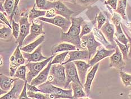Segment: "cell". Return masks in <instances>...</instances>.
I'll return each instance as SVG.
<instances>
[{
    "label": "cell",
    "mask_w": 131,
    "mask_h": 99,
    "mask_svg": "<svg viewBox=\"0 0 131 99\" xmlns=\"http://www.w3.org/2000/svg\"><path fill=\"white\" fill-rule=\"evenodd\" d=\"M72 25L67 32L61 31V40L62 41L69 42L75 45L80 49H85L81 46V39L80 33L81 32V24L84 19L82 17H71Z\"/></svg>",
    "instance_id": "obj_1"
},
{
    "label": "cell",
    "mask_w": 131,
    "mask_h": 99,
    "mask_svg": "<svg viewBox=\"0 0 131 99\" xmlns=\"http://www.w3.org/2000/svg\"><path fill=\"white\" fill-rule=\"evenodd\" d=\"M38 88L41 92L49 95L50 98H73V89L56 87L48 80L38 86Z\"/></svg>",
    "instance_id": "obj_2"
},
{
    "label": "cell",
    "mask_w": 131,
    "mask_h": 99,
    "mask_svg": "<svg viewBox=\"0 0 131 99\" xmlns=\"http://www.w3.org/2000/svg\"><path fill=\"white\" fill-rule=\"evenodd\" d=\"M48 80L54 86L64 88L66 83V74L64 65L62 64L52 65Z\"/></svg>",
    "instance_id": "obj_3"
},
{
    "label": "cell",
    "mask_w": 131,
    "mask_h": 99,
    "mask_svg": "<svg viewBox=\"0 0 131 99\" xmlns=\"http://www.w3.org/2000/svg\"><path fill=\"white\" fill-rule=\"evenodd\" d=\"M54 58V55L51 56L50 57L45 59L40 62H29L26 65L27 69H28V72L27 74V81L28 83H30L31 81L33 78H35L37 76L41 71L43 69V68L46 66L49 62L52 60Z\"/></svg>",
    "instance_id": "obj_4"
},
{
    "label": "cell",
    "mask_w": 131,
    "mask_h": 99,
    "mask_svg": "<svg viewBox=\"0 0 131 99\" xmlns=\"http://www.w3.org/2000/svg\"><path fill=\"white\" fill-rule=\"evenodd\" d=\"M51 8L55 10L56 14L64 16L68 19H70L72 15L74 14V11L69 9L61 1L53 2L47 1L46 4L42 10H48Z\"/></svg>",
    "instance_id": "obj_5"
},
{
    "label": "cell",
    "mask_w": 131,
    "mask_h": 99,
    "mask_svg": "<svg viewBox=\"0 0 131 99\" xmlns=\"http://www.w3.org/2000/svg\"><path fill=\"white\" fill-rule=\"evenodd\" d=\"M81 39V46L85 49L87 48L89 52L90 60L97 52V48L101 46V44L96 40L93 32L82 36Z\"/></svg>",
    "instance_id": "obj_6"
},
{
    "label": "cell",
    "mask_w": 131,
    "mask_h": 99,
    "mask_svg": "<svg viewBox=\"0 0 131 99\" xmlns=\"http://www.w3.org/2000/svg\"><path fill=\"white\" fill-rule=\"evenodd\" d=\"M39 21L43 22H47L48 23L56 25L61 28L62 31L64 32H67L72 25V21L61 15H56L53 18H46V17L41 16L38 18Z\"/></svg>",
    "instance_id": "obj_7"
},
{
    "label": "cell",
    "mask_w": 131,
    "mask_h": 99,
    "mask_svg": "<svg viewBox=\"0 0 131 99\" xmlns=\"http://www.w3.org/2000/svg\"><path fill=\"white\" fill-rule=\"evenodd\" d=\"M64 65L65 68V74H66V83L64 89H67L72 82H77L84 87L79 79L76 65L74 61L68 62Z\"/></svg>",
    "instance_id": "obj_8"
},
{
    "label": "cell",
    "mask_w": 131,
    "mask_h": 99,
    "mask_svg": "<svg viewBox=\"0 0 131 99\" xmlns=\"http://www.w3.org/2000/svg\"><path fill=\"white\" fill-rule=\"evenodd\" d=\"M19 24L20 33L18 38L16 40V42L18 44V46L21 47L25 39L30 33V27L32 25V23H30L29 21L28 13L21 17L19 20Z\"/></svg>",
    "instance_id": "obj_9"
},
{
    "label": "cell",
    "mask_w": 131,
    "mask_h": 99,
    "mask_svg": "<svg viewBox=\"0 0 131 99\" xmlns=\"http://www.w3.org/2000/svg\"><path fill=\"white\" fill-rule=\"evenodd\" d=\"M20 47L18 46L10 58V75L14 77L17 69L25 62V59L20 51Z\"/></svg>",
    "instance_id": "obj_10"
},
{
    "label": "cell",
    "mask_w": 131,
    "mask_h": 99,
    "mask_svg": "<svg viewBox=\"0 0 131 99\" xmlns=\"http://www.w3.org/2000/svg\"><path fill=\"white\" fill-rule=\"evenodd\" d=\"M25 82L21 79L14 78V83L12 88L5 95L1 96V99H18L19 98L23 89Z\"/></svg>",
    "instance_id": "obj_11"
},
{
    "label": "cell",
    "mask_w": 131,
    "mask_h": 99,
    "mask_svg": "<svg viewBox=\"0 0 131 99\" xmlns=\"http://www.w3.org/2000/svg\"><path fill=\"white\" fill-rule=\"evenodd\" d=\"M45 32L43 31V24L42 23L41 24H37L34 22H32V25L30 27V33L28 35L23 41V46H25L32 42L38 36L41 35H45Z\"/></svg>",
    "instance_id": "obj_12"
},
{
    "label": "cell",
    "mask_w": 131,
    "mask_h": 99,
    "mask_svg": "<svg viewBox=\"0 0 131 99\" xmlns=\"http://www.w3.org/2000/svg\"><path fill=\"white\" fill-rule=\"evenodd\" d=\"M115 51L113 55L110 56V68H115L119 70H122L126 66V63L124 61L123 55L117 46L115 48Z\"/></svg>",
    "instance_id": "obj_13"
},
{
    "label": "cell",
    "mask_w": 131,
    "mask_h": 99,
    "mask_svg": "<svg viewBox=\"0 0 131 99\" xmlns=\"http://www.w3.org/2000/svg\"><path fill=\"white\" fill-rule=\"evenodd\" d=\"M115 25L110 23L109 20L107 19L106 22L102 25L100 30L103 33L105 37L107 40L110 43L112 44L115 48L117 47L116 42L115 41L114 36L115 35Z\"/></svg>",
    "instance_id": "obj_14"
},
{
    "label": "cell",
    "mask_w": 131,
    "mask_h": 99,
    "mask_svg": "<svg viewBox=\"0 0 131 99\" xmlns=\"http://www.w3.org/2000/svg\"><path fill=\"white\" fill-rule=\"evenodd\" d=\"M69 58L68 59L63 62L62 65H65L68 62L78 61V60H82V61H90L89 58V52L88 50L86 49L81 50H72L69 51Z\"/></svg>",
    "instance_id": "obj_15"
},
{
    "label": "cell",
    "mask_w": 131,
    "mask_h": 99,
    "mask_svg": "<svg viewBox=\"0 0 131 99\" xmlns=\"http://www.w3.org/2000/svg\"><path fill=\"white\" fill-rule=\"evenodd\" d=\"M115 49H107L105 48H102L100 49L97 50L95 56L92 59H90V61L88 62V64H90L92 66H93L102 59L112 56L115 52Z\"/></svg>",
    "instance_id": "obj_16"
},
{
    "label": "cell",
    "mask_w": 131,
    "mask_h": 99,
    "mask_svg": "<svg viewBox=\"0 0 131 99\" xmlns=\"http://www.w3.org/2000/svg\"><path fill=\"white\" fill-rule=\"evenodd\" d=\"M22 54L23 55L24 58L27 59V61L28 62H40L48 58V57H45L44 56L42 55V46H41V45H39V46L32 53L23 52Z\"/></svg>",
    "instance_id": "obj_17"
},
{
    "label": "cell",
    "mask_w": 131,
    "mask_h": 99,
    "mask_svg": "<svg viewBox=\"0 0 131 99\" xmlns=\"http://www.w3.org/2000/svg\"><path fill=\"white\" fill-rule=\"evenodd\" d=\"M51 60L48 64L47 65V67L45 69L42 70L40 73L32 79V80L31 81L30 83L32 85H34L35 86H38L39 85L45 83V82H46L47 79L48 78V76L50 74V71L51 66H52V64H51Z\"/></svg>",
    "instance_id": "obj_18"
},
{
    "label": "cell",
    "mask_w": 131,
    "mask_h": 99,
    "mask_svg": "<svg viewBox=\"0 0 131 99\" xmlns=\"http://www.w3.org/2000/svg\"><path fill=\"white\" fill-rule=\"evenodd\" d=\"M76 65L77 69L79 79L82 84L84 85L86 82V76L87 74V70L92 66L89 64H87L86 62L82 60H78L74 61Z\"/></svg>",
    "instance_id": "obj_19"
},
{
    "label": "cell",
    "mask_w": 131,
    "mask_h": 99,
    "mask_svg": "<svg viewBox=\"0 0 131 99\" xmlns=\"http://www.w3.org/2000/svg\"><path fill=\"white\" fill-rule=\"evenodd\" d=\"M99 67V63L96 64L93 66V67L92 68V69L88 73H87V76H86V82H85V83L83 85L84 90L86 93L87 96H88L90 95L91 85H92V82L94 78L95 77L97 71Z\"/></svg>",
    "instance_id": "obj_20"
},
{
    "label": "cell",
    "mask_w": 131,
    "mask_h": 99,
    "mask_svg": "<svg viewBox=\"0 0 131 99\" xmlns=\"http://www.w3.org/2000/svg\"><path fill=\"white\" fill-rule=\"evenodd\" d=\"M93 32L94 34V36L95 37V39L99 42H100V43L103 45L106 48V49H115V48L107 41V40L106 39V38H105L103 33L102 32V31L100 30L99 29L97 28L93 27Z\"/></svg>",
    "instance_id": "obj_21"
},
{
    "label": "cell",
    "mask_w": 131,
    "mask_h": 99,
    "mask_svg": "<svg viewBox=\"0 0 131 99\" xmlns=\"http://www.w3.org/2000/svg\"><path fill=\"white\" fill-rule=\"evenodd\" d=\"M77 47L75 45L70 43H67V42H63V43L59 44L57 45H55L51 49V53L52 55L59 52H64L67 51H72L75 50L77 49Z\"/></svg>",
    "instance_id": "obj_22"
},
{
    "label": "cell",
    "mask_w": 131,
    "mask_h": 99,
    "mask_svg": "<svg viewBox=\"0 0 131 99\" xmlns=\"http://www.w3.org/2000/svg\"><path fill=\"white\" fill-rule=\"evenodd\" d=\"M14 83V78L8 77L2 73L0 74V87L1 90L5 91L8 92L13 88Z\"/></svg>",
    "instance_id": "obj_23"
},
{
    "label": "cell",
    "mask_w": 131,
    "mask_h": 99,
    "mask_svg": "<svg viewBox=\"0 0 131 99\" xmlns=\"http://www.w3.org/2000/svg\"><path fill=\"white\" fill-rule=\"evenodd\" d=\"M45 39V36L42 35L33 42H30V43L25 45V46L20 47V49L23 52H25L27 53H32L33 51L35 50L44 41Z\"/></svg>",
    "instance_id": "obj_24"
},
{
    "label": "cell",
    "mask_w": 131,
    "mask_h": 99,
    "mask_svg": "<svg viewBox=\"0 0 131 99\" xmlns=\"http://www.w3.org/2000/svg\"><path fill=\"white\" fill-rule=\"evenodd\" d=\"M71 86L73 92V98H79L81 97H84L87 96L86 92H85L84 87L77 82H72Z\"/></svg>",
    "instance_id": "obj_25"
},
{
    "label": "cell",
    "mask_w": 131,
    "mask_h": 99,
    "mask_svg": "<svg viewBox=\"0 0 131 99\" xmlns=\"http://www.w3.org/2000/svg\"><path fill=\"white\" fill-rule=\"evenodd\" d=\"M114 25L116 28V31L115 32V36L116 37V39L119 41L122 42V43L125 45H128L129 40L128 39L127 37L126 36V34L124 33L123 29H122L121 26V22L117 23H115Z\"/></svg>",
    "instance_id": "obj_26"
},
{
    "label": "cell",
    "mask_w": 131,
    "mask_h": 99,
    "mask_svg": "<svg viewBox=\"0 0 131 99\" xmlns=\"http://www.w3.org/2000/svg\"><path fill=\"white\" fill-rule=\"evenodd\" d=\"M14 5H15V0H5L4 3V7L8 15L10 16V22L11 24L13 20L14 14L13 13Z\"/></svg>",
    "instance_id": "obj_27"
},
{
    "label": "cell",
    "mask_w": 131,
    "mask_h": 99,
    "mask_svg": "<svg viewBox=\"0 0 131 99\" xmlns=\"http://www.w3.org/2000/svg\"><path fill=\"white\" fill-rule=\"evenodd\" d=\"M36 5L35 4L33 6V8L30 10V11L28 13V18H29V21L30 23H32L33 21L35 19L39 18L41 16H44L46 15L47 10H37L36 9Z\"/></svg>",
    "instance_id": "obj_28"
},
{
    "label": "cell",
    "mask_w": 131,
    "mask_h": 99,
    "mask_svg": "<svg viewBox=\"0 0 131 99\" xmlns=\"http://www.w3.org/2000/svg\"><path fill=\"white\" fill-rule=\"evenodd\" d=\"M127 0H118L117 7L115 10L116 13L119 14L124 20H127L126 7Z\"/></svg>",
    "instance_id": "obj_29"
},
{
    "label": "cell",
    "mask_w": 131,
    "mask_h": 99,
    "mask_svg": "<svg viewBox=\"0 0 131 99\" xmlns=\"http://www.w3.org/2000/svg\"><path fill=\"white\" fill-rule=\"evenodd\" d=\"M94 23L92 22H88L86 21H83L81 24L82 31L80 33L81 38L82 36L86 35L92 32V30L93 28Z\"/></svg>",
    "instance_id": "obj_30"
},
{
    "label": "cell",
    "mask_w": 131,
    "mask_h": 99,
    "mask_svg": "<svg viewBox=\"0 0 131 99\" xmlns=\"http://www.w3.org/2000/svg\"><path fill=\"white\" fill-rule=\"evenodd\" d=\"M12 28L9 27H6L4 24V26L1 27L0 29V35H1V39L3 40L7 41L10 38V37L13 35Z\"/></svg>",
    "instance_id": "obj_31"
},
{
    "label": "cell",
    "mask_w": 131,
    "mask_h": 99,
    "mask_svg": "<svg viewBox=\"0 0 131 99\" xmlns=\"http://www.w3.org/2000/svg\"><path fill=\"white\" fill-rule=\"evenodd\" d=\"M27 66L26 65H21L17 69L16 73L14 75V78L21 79L24 81H27Z\"/></svg>",
    "instance_id": "obj_32"
},
{
    "label": "cell",
    "mask_w": 131,
    "mask_h": 99,
    "mask_svg": "<svg viewBox=\"0 0 131 99\" xmlns=\"http://www.w3.org/2000/svg\"><path fill=\"white\" fill-rule=\"evenodd\" d=\"M114 39L116 44H117V46L119 47V49H120L121 51L122 55H123V59H127L128 55V53H129V45H125L123 43H122V42L119 41L116 38H115Z\"/></svg>",
    "instance_id": "obj_33"
},
{
    "label": "cell",
    "mask_w": 131,
    "mask_h": 99,
    "mask_svg": "<svg viewBox=\"0 0 131 99\" xmlns=\"http://www.w3.org/2000/svg\"><path fill=\"white\" fill-rule=\"evenodd\" d=\"M119 75L125 87H127L131 86V74H129L121 70L119 71Z\"/></svg>",
    "instance_id": "obj_34"
},
{
    "label": "cell",
    "mask_w": 131,
    "mask_h": 99,
    "mask_svg": "<svg viewBox=\"0 0 131 99\" xmlns=\"http://www.w3.org/2000/svg\"><path fill=\"white\" fill-rule=\"evenodd\" d=\"M69 51L67 52H62L61 54L56 56L55 57L53 58V59L51 61V64H62L63 62H64L65 59L66 58L67 55L69 54Z\"/></svg>",
    "instance_id": "obj_35"
},
{
    "label": "cell",
    "mask_w": 131,
    "mask_h": 99,
    "mask_svg": "<svg viewBox=\"0 0 131 99\" xmlns=\"http://www.w3.org/2000/svg\"><path fill=\"white\" fill-rule=\"evenodd\" d=\"M28 96L29 98H37V99H48L50 98V95L48 94H46L43 93H37L35 92L27 91Z\"/></svg>",
    "instance_id": "obj_36"
},
{
    "label": "cell",
    "mask_w": 131,
    "mask_h": 99,
    "mask_svg": "<svg viewBox=\"0 0 131 99\" xmlns=\"http://www.w3.org/2000/svg\"><path fill=\"white\" fill-rule=\"evenodd\" d=\"M12 29H13V36L16 40L18 38L20 33V24L16 23L14 20H13L12 23Z\"/></svg>",
    "instance_id": "obj_37"
},
{
    "label": "cell",
    "mask_w": 131,
    "mask_h": 99,
    "mask_svg": "<svg viewBox=\"0 0 131 99\" xmlns=\"http://www.w3.org/2000/svg\"><path fill=\"white\" fill-rule=\"evenodd\" d=\"M96 20L97 22V28L100 30L101 28L102 27V25L106 22L107 19L103 14L101 12H100L99 15L97 16Z\"/></svg>",
    "instance_id": "obj_38"
},
{
    "label": "cell",
    "mask_w": 131,
    "mask_h": 99,
    "mask_svg": "<svg viewBox=\"0 0 131 99\" xmlns=\"http://www.w3.org/2000/svg\"><path fill=\"white\" fill-rule=\"evenodd\" d=\"M118 1V0H107L105 2V4L109 5L113 10H115L117 7Z\"/></svg>",
    "instance_id": "obj_39"
},
{
    "label": "cell",
    "mask_w": 131,
    "mask_h": 99,
    "mask_svg": "<svg viewBox=\"0 0 131 99\" xmlns=\"http://www.w3.org/2000/svg\"><path fill=\"white\" fill-rule=\"evenodd\" d=\"M27 91H28L35 92H41V91L40 89H39L38 88H37L36 86H34V85H32L28 83H27Z\"/></svg>",
    "instance_id": "obj_40"
},
{
    "label": "cell",
    "mask_w": 131,
    "mask_h": 99,
    "mask_svg": "<svg viewBox=\"0 0 131 99\" xmlns=\"http://www.w3.org/2000/svg\"><path fill=\"white\" fill-rule=\"evenodd\" d=\"M28 82L26 81L25 82V84L24 85V87L23 88V89L22 90V92L21 93L20 95L19 96V98L20 99L21 98H28L29 97L28 96V94H27V84Z\"/></svg>",
    "instance_id": "obj_41"
},
{
    "label": "cell",
    "mask_w": 131,
    "mask_h": 99,
    "mask_svg": "<svg viewBox=\"0 0 131 99\" xmlns=\"http://www.w3.org/2000/svg\"><path fill=\"white\" fill-rule=\"evenodd\" d=\"M121 26H122V29H123V30L124 31V33L126 34V36L127 37V38H128V40H129V42H128V44H129V45H129V53H128V57L130 59H131V38L128 35V33L126 32V31H125V29H124V28L123 25L122 24V23H121Z\"/></svg>",
    "instance_id": "obj_42"
},
{
    "label": "cell",
    "mask_w": 131,
    "mask_h": 99,
    "mask_svg": "<svg viewBox=\"0 0 131 99\" xmlns=\"http://www.w3.org/2000/svg\"><path fill=\"white\" fill-rule=\"evenodd\" d=\"M0 18H1V22L3 23H5V24H6L8 27L12 28V25L11 24L10 22L8 21L6 17L5 16V15L2 12H1V14H0Z\"/></svg>",
    "instance_id": "obj_43"
},
{
    "label": "cell",
    "mask_w": 131,
    "mask_h": 99,
    "mask_svg": "<svg viewBox=\"0 0 131 99\" xmlns=\"http://www.w3.org/2000/svg\"><path fill=\"white\" fill-rule=\"evenodd\" d=\"M47 0H36V4L38 8L42 10L46 4Z\"/></svg>",
    "instance_id": "obj_44"
},
{
    "label": "cell",
    "mask_w": 131,
    "mask_h": 99,
    "mask_svg": "<svg viewBox=\"0 0 131 99\" xmlns=\"http://www.w3.org/2000/svg\"><path fill=\"white\" fill-rule=\"evenodd\" d=\"M56 15V14L55 10H54L53 8H51V9L47 10V12L45 16L46 18H53V17H55Z\"/></svg>",
    "instance_id": "obj_45"
},
{
    "label": "cell",
    "mask_w": 131,
    "mask_h": 99,
    "mask_svg": "<svg viewBox=\"0 0 131 99\" xmlns=\"http://www.w3.org/2000/svg\"><path fill=\"white\" fill-rule=\"evenodd\" d=\"M94 1V0H77V2H78V4L81 5H87L88 4H90L91 2H92Z\"/></svg>",
    "instance_id": "obj_46"
},
{
    "label": "cell",
    "mask_w": 131,
    "mask_h": 99,
    "mask_svg": "<svg viewBox=\"0 0 131 99\" xmlns=\"http://www.w3.org/2000/svg\"><path fill=\"white\" fill-rule=\"evenodd\" d=\"M19 1H20V0H15V5H14V11H13L14 14H15V11L16 10V8H17V7H18Z\"/></svg>",
    "instance_id": "obj_47"
},
{
    "label": "cell",
    "mask_w": 131,
    "mask_h": 99,
    "mask_svg": "<svg viewBox=\"0 0 131 99\" xmlns=\"http://www.w3.org/2000/svg\"><path fill=\"white\" fill-rule=\"evenodd\" d=\"M65 1H69L70 2L73 3V4H76V2H77V0H65Z\"/></svg>",
    "instance_id": "obj_48"
},
{
    "label": "cell",
    "mask_w": 131,
    "mask_h": 99,
    "mask_svg": "<svg viewBox=\"0 0 131 99\" xmlns=\"http://www.w3.org/2000/svg\"><path fill=\"white\" fill-rule=\"evenodd\" d=\"M128 97H129V98H130V99H131V90H130V93H129V95H128Z\"/></svg>",
    "instance_id": "obj_49"
},
{
    "label": "cell",
    "mask_w": 131,
    "mask_h": 99,
    "mask_svg": "<svg viewBox=\"0 0 131 99\" xmlns=\"http://www.w3.org/2000/svg\"><path fill=\"white\" fill-rule=\"evenodd\" d=\"M130 33H131V23H130Z\"/></svg>",
    "instance_id": "obj_50"
},
{
    "label": "cell",
    "mask_w": 131,
    "mask_h": 99,
    "mask_svg": "<svg viewBox=\"0 0 131 99\" xmlns=\"http://www.w3.org/2000/svg\"><path fill=\"white\" fill-rule=\"evenodd\" d=\"M47 1H51V2H53L54 0H47Z\"/></svg>",
    "instance_id": "obj_51"
},
{
    "label": "cell",
    "mask_w": 131,
    "mask_h": 99,
    "mask_svg": "<svg viewBox=\"0 0 131 99\" xmlns=\"http://www.w3.org/2000/svg\"><path fill=\"white\" fill-rule=\"evenodd\" d=\"M4 1H5V0H1V2H2V3H4Z\"/></svg>",
    "instance_id": "obj_52"
}]
</instances>
